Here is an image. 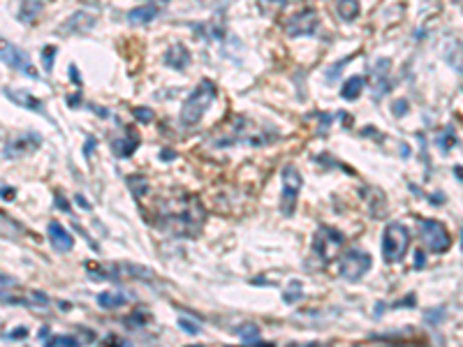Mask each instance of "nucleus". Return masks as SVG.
Returning a JSON list of instances; mask_svg holds the SVG:
<instances>
[{
	"mask_svg": "<svg viewBox=\"0 0 463 347\" xmlns=\"http://www.w3.org/2000/svg\"><path fill=\"white\" fill-rule=\"evenodd\" d=\"M125 294L123 292H102L97 294V303L107 308V310H114V308H120V305L125 303Z\"/></svg>",
	"mask_w": 463,
	"mask_h": 347,
	"instance_id": "20",
	"label": "nucleus"
},
{
	"mask_svg": "<svg viewBox=\"0 0 463 347\" xmlns=\"http://www.w3.org/2000/svg\"><path fill=\"white\" fill-rule=\"evenodd\" d=\"M88 107H90V109H93V111H95V114H97V116H102V118H104V116H109V111H107V109H100V107H93V104H88Z\"/></svg>",
	"mask_w": 463,
	"mask_h": 347,
	"instance_id": "38",
	"label": "nucleus"
},
{
	"mask_svg": "<svg viewBox=\"0 0 463 347\" xmlns=\"http://www.w3.org/2000/svg\"><path fill=\"white\" fill-rule=\"evenodd\" d=\"M127 186L132 188V192H134V197H141V195H144L146 192V181H144V176H130V179H127Z\"/></svg>",
	"mask_w": 463,
	"mask_h": 347,
	"instance_id": "22",
	"label": "nucleus"
},
{
	"mask_svg": "<svg viewBox=\"0 0 463 347\" xmlns=\"http://www.w3.org/2000/svg\"><path fill=\"white\" fill-rule=\"evenodd\" d=\"M95 144H97L95 139H93V137H88V144H86V150H84V155H86V157H88V155H90V150L95 148Z\"/></svg>",
	"mask_w": 463,
	"mask_h": 347,
	"instance_id": "36",
	"label": "nucleus"
},
{
	"mask_svg": "<svg viewBox=\"0 0 463 347\" xmlns=\"http://www.w3.org/2000/svg\"><path fill=\"white\" fill-rule=\"evenodd\" d=\"M419 239L424 241V246L431 252H445L451 246V236L447 234L445 225L438 220H419Z\"/></svg>",
	"mask_w": 463,
	"mask_h": 347,
	"instance_id": "5",
	"label": "nucleus"
},
{
	"mask_svg": "<svg viewBox=\"0 0 463 347\" xmlns=\"http://www.w3.org/2000/svg\"><path fill=\"white\" fill-rule=\"evenodd\" d=\"M236 335L241 338V342H246V345H264L262 338H259V326L255 324H243L236 329Z\"/></svg>",
	"mask_w": 463,
	"mask_h": 347,
	"instance_id": "19",
	"label": "nucleus"
},
{
	"mask_svg": "<svg viewBox=\"0 0 463 347\" xmlns=\"http://www.w3.org/2000/svg\"><path fill=\"white\" fill-rule=\"evenodd\" d=\"M3 199H5V202L14 199V190H12V188H3Z\"/></svg>",
	"mask_w": 463,
	"mask_h": 347,
	"instance_id": "37",
	"label": "nucleus"
},
{
	"mask_svg": "<svg viewBox=\"0 0 463 347\" xmlns=\"http://www.w3.org/2000/svg\"><path fill=\"white\" fill-rule=\"evenodd\" d=\"M158 17V5H141V7H134L132 12L127 14V21L132 26H144L148 21Z\"/></svg>",
	"mask_w": 463,
	"mask_h": 347,
	"instance_id": "16",
	"label": "nucleus"
},
{
	"mask_svg": "<svg viewBox=\"0 0 463 347\" xmlns=\"http://www.w3.org/2000/svg\"><path fill=\"white\" fill-rule=\"evenodd\" d=\"M49 241H51V246H54L58 252H70L74 248L72 234L67 232V229L63 227L58 220L49 222Z\"/></svg>",
	"mask_w": 463,
	"mask_h": 347,
	"instance_id": "11",
	"label": "nucleus"
},
{
	"mask_svg": "<svg viewBox=\"0 0 463 347\" xmlns=\"http://www.w3.org/2000/svg\"><path fill=\"white\" fill-rule=\"evenodd\" d=\"M338 10H341V19L352 21V19H357V14H359V3H357V0H341V3H338Z\"/></svg>",
	"mask_w": 463,
	"mask_h": 347,
	"instance_id": "21",
	"label": "nucleus"
},
{
	"mask_svg": "<svg viewBox=\"0 0 463 347\" xmlns=\"http://www.w3.org/2000/svg\"><path fill=\"white\" fill-rule=\"evenodd\" d=\"M364 86H366V79L364 77H350L348 81L343 84V88H341V95H343V100H357V97L361 95V90H364Z\"/></svg>",
	"mask_w": 463,
	"mask_h": 347,
	"instance_id": "17",
	"label": "nucleus"
},
{
	"mask_svg": "<svg viewBox=\"0 0 463 347\" xmlns=\"http://www.w3.org/2000/svg\"><path fill=\"white\" fill-rule=\"evenodd\" d=\"M137 146H139V134L132 130V127H130L125 137L116 139V141H114V153H116V155H120V157H127V155H132Z\"/></svg>",
	"mask_w": 463,
	"mask_h": 347,
	"instance_id": "15",
	"label": "nucleus"
},
{
	"mask_svg": "<svg viewBox=\"0 0 463 347\" xmlns=\"http://www.w3.org/2000/svg\"><path fill=\"white\" fill-rule=\"evenodd\" d=\"M40 338H42V340H44V338H49V326H44V329L40 331Z\"/></svg>",
	"mask_w": 463,
	"mask_h": 347,
	"instance_id": "40",
	"label": "nucleus"
},
{
	"mask_svg": "<svg viewBox=\"0 0 463 347\" xmlns=\"http://www.w3.org/2000/svg\"><path fill=\"white\" fill-rule=\"evenodd\" d=\"M132 114H134V118H137L139 123H150V120L156 118V114H153L148 107H137Z\"/></svg>",
	"mask_w": 463,
	"mask_h": 347,
	"instance_id": "27",
	"label": "nucleus"
},
{
	"mask_svg": "<svg viewBox=\"0 0 463 347\" xmlns=\"http://www.w3.org/2000/svg\"><path fill=\"white\" fill-rule=\"evenodd\" d=\"M77 204L79 206H81V209H86V211H90V204H88V199H84V195H77Z\"/></svg>",
	"mask_w": 463,
	"mask_h": 347,
	"instance_id": "35",
	"label": "nucleus"
},
{
	"mask_svg": "<svg viewBox=\"0 0 463 347\" xmlns=\"http://www.w3.org/2000/svg\"><path fill=\"white\" fill-rule=\"evenodd\" d=\"M408 246L410 232L398 222H389L382 232V257H385V262H401L403 255L408 252Z\"/></svg>",
	"mask_w": 463,
	"mask_h": 347,
	"instance_id": "3",
	"label": "nucleus"
},
{
	"mask_svg": "<svg viewBox=\"0 0 463 347\" xmlns=\"http://www.w3.org/2000/svg\"><path fill=\"white\" fill-rule=\"evenodd\" d=\"M424 264H426V257H424V252L417 250V255H415V266H417V269H421Z\"/></svg>",
	"mask_w": 463,
	"mask_h": 347,
	"instance_id": "33",
	"label": "nucleus"
},
{
	"mask_svg": "<svg viewBox=\"0 0 463 347\" xmlns=\"http://www.w3.org/2000/svg\"><path fill=\"white\" fill-rule=\"evenodd\" d=\"M42 7H44V0H24L21 12H19V19H21L24 24H33V21L40 17Z\"/></svg>",
	"mask_w": 463,
	"mask_h": 347,
	"instance_id": "18",
	"label": "nucleus"
},
{
	"mask_svg": "<svg viewBox=\"0 0 463 347\" xmlns=\"http://www.w3.org/2000/svg\"><path fill=\"white\" fill-rule=\"evenodd\" d=\"M26 335H28V329H26V326H21V329H14V331H10V333H5L3 335V338H10V340H19V338H26Z\"/></svg>",
	"mask_w": 463,
	"mask_h": 347,
	"instance_id": "30",
	"label": "nucleus"
},
{
	"mask_svg": "<svg viewBox=\"0 0 463 347\" xmlns=\"http://www.w3.org/2000/svg\"><path fill=\"white\" fill-rule=\"evenodd\" d=\"M160 225L176 236H197L204 225V209L195 197H188L179 204H172V209L163 213Z\"/></svg>",
	"mask_w": 463,
	"mask_h": 347,
	"instance_id": "1",
	"label": "nucleus"
},
{
	"mask_svg": "<svg viewBox=\"0 0 463 347\" xmlns=\"http://www.w3.org/2000/svg\"><path fill=\"white\" fill-rule=\"evenodd\" d=\"M54 56H56V47H44L42 63H44V67H47V72H51V70H54Z\"/></svg>",
	"mask_w": 463,
	"mask_h": 347,
	"instance_id": "28",
	"label": "nucleus"
},
{
	"mask_svg": "<svg viewBox=\"0 0 463 347\" xmlns=\"http://www.w3.org/2000/svg\"><path fill=\"white\" fill-rule=\"evenodd\" d=\"M389 60L387 58H382V60H378L375 63V67H373V77H375V90H373V97L378 100V97H382L389 90V81H387V74H389Z\"/></svg>",
	"mask_w": 463,
	"mask_h": 347,
	"instance_id": "13",
	"label": "nucleus"
},
{
	"mask_svg": "<svg viewBox=\"0 0 463 347\" xmlns=\"http://www.w3.org/2000/svg\"><path fill=\"white\" fill-rule=\"evenodd\" d=\"M442 315H445V310H442V308H440V310L438 312H435V310H431V312H426V322L428 324H438L440 322V319H442Z\"/></svg>",
	"mask_w": 463,
	"mask_h": 347,
	"instance_id": "31",
	"label": "nucleus"
},
{
	"mask_svg": "<svg viewBox=\"0 0 463 347\" xmlns=\"http://www.w3.org/2000/svg\"><path fill=\"white\" fill-rule=\"evenodd\" d=\"M3 93H5L7 100H12L14 104H19V107L30 109V111H37V114L47 116V109L42 107V102L37 100V97L28 95V93H24V90H12V88H3Z\"/></svg>",
	"mask_w": 463,
	"mask_h": 347,
	"instance_id": "12",
	"label": "nucleus"
},
{
	"mask_svg": "<svg viewBox=\"0 0 463 347\" xmlns=\"http://www.w3.org/2000/svg\"><path fill=\"white\" fill-rule=\"evenodd\" d=\"M165 63L174 70H186L188 63H190V51H188L183 44H176L165 54Z\"/></svg>",
	"mask_w": 463,
	"mask_h": 347,
	"instance_id": "14",
	"label": "nucleus"
},
{
	"mask_svg": "<svg viewBox=\"0 0 463 347\" xmlns=\"http://www.w3.org/2000/svg\"><path fill=\"white\" fill-rule=\"evenodd\" d=\"M350 60H352V58L338 60L336 65H331V67H329V70H327V72H325V79H327V81H336V79H338V74L343 72V70H345V65H348Z\"/></svg>",
	"mask_w": 463,
	"mask_h": 347,
	"instance_id": "23",
	"label": "nucleus"
},
{
	"mask_svg": "<svg viewBox=\"0 0 463 347\" xmlns=\"http://www.w3.org/2000/svg\"><path fill=\"white\" fill-rule=\"evenodd\" d=\"M301 294H303V292H301V282H299V280H292L289 289L283 294V299L287 301V303H294L296 299H301Z\"/></svg>",
	"mask_w": 463,
	"mask_h": 347,
	"instance_id": "26",
	"label": "nucleus"
},
{
	"mask_svg": "<svg viewBox=\"0 0 463 347\" xmlns=\"http://www.w3.org/2000/svg\"><path fill=\"white\" fill-rule=\"evenodd\" d=\"M179 326L186 331V333H190V335H197V333H199V326H197V324L190 322V319H186V317H181V319H179Z\"/></svg>",
	"mask_w": 463,
	"mask_h": 347,
	"instance_id": "29",
	"label": "nucleus"
},
{
	"mask_svg": "<svg viewBox=\"0 0 463 347\" xmlns=\"http://www.w3.org/2000/svg\"><path fill=\"white\" fill-rule=\"evenodd\" d=\"M70 102H72V107H77V102H79V95H72V97H70Z\"/></svg>",
	"mask_w": 463,
	"mask_h": 347,
	"instance_id": "42",
	"label": "nucleus"
},
{
	"mask_svg": "<svg viewBox=\"0 0 463 347\" xmlns=\"http://www.w3.org/2000/svg\"><path fill=\"white\" fill-rule=\"evenodd\" d=\"M216 93H218L216 84L209 81V79H204V81L195 88L193 95L183 102V109H181V125L183 127L197 125L199 120H202V116H204L206 111H209V107L213 104Z\"/></svg>",
	"mask_w": 463,
	"mask_h": 347,
	"instance_id": "2",
	"label": "nucleus"
},
{
	"mask_svg": "<svg viewBox=\"0 0 463 347\" xmlns=\"http://www.w3.org/2000/svg\"><path fill=\"white\" fill-rule=\"evenodd\" d=\"M371 266H373V257H371L366 250L352 248V250H348L343 257H341V275L350 282L361 280V278L371 271Z\"/></svg>",
	"mask_w": 463,
	"mask_h": 347,
	"instance_id": "4",
	"label": "nucleus"
},
{
	"mask_svg": "<svg viewBox=\"0 0 463 347\" xmlns=\"http://www.w3.org/2000/svg\"><path fill=\"white\" fill-rule=\"evenodd\" d=\"M301 173L294 164H287L283 169V199H280V213L283 216H292L301 192Z\"/></svg>",
	"mask_w": 463,
	"mask_h": 347,
	"instance_id": "6",
	"label": "nucleus"
},
{
	"mask_svg": "<svg viewBox=\"0 0 463 347\" xmlns=\"http://www.w3.org/2000/svg\"><path fill=\"white\" fill-rule=\"evenodd\" d=\"M56 206H58V209H63L65 213H70V204H67L63 197H56Z\"/></svg>",
	"mask_w": 463,
	"mask_h": 347,
	"instance_id": "34",
	"label": "nucleus"
},
{
	"mask_svg": "<svg viewBox=\"0 0 463 347\" xmlns=\"http://www.w3.org/2000/svg\"><path fill=\"white\" fill-rule=\"evenodd\" d=\"M345 236L336 229H329V227H320L318 234H315V241H313V250L318 257L322 259H329V243H336V246H343Z\"/></svg>",
	"mask_w": 463,
	"mask_h": 347,
	"instance_id": "10",
	"label": "nucleus"
},
{
	"mask_svg": "<svg viewBox=\"0 0 463 347\" xmlns=\"http://www.w3.org/2000/svg\"><path fill=\"white\" fill-rule=\"evenodd\" d=\"M70 77H72L74 84H79V74H77V67L74 65H70Z\"/></svg>",
	"mask_w": 463,
	"mask_h": 347,
	"instance_id": "39",
	"label": "nucleus"
},
{
	"mask_svg": "<svg viewBox=\"0 0 463 347\" xmlns=\"http://www.w3.org/2000/svg\"><path fill=\"white\" fill-rule=\"evenodd\" d=\"M40 134H33V132H24L19 137L7 139L5 146H3V157L5 160H14V157H21L26 153H33V150L40 146Z\"/></svg>",
	"mask_w": 463,
	"mask_h": 347,
	"instance_id": "7",
	"label": "nucleus"
},
{
	"mask_svg": "<svg viewBox=\"0 0 463 347\" xmlns=\"http://www.w3.org/2000/svg\"><path fill=\"white\" fill-rule=\"evenodd\" d=\"M405 111H408V102H405V100H398L396 104H394V114H396V116H403Z\"/></svg>",
	"mask_w": 463,
	"mask_h": 347,
	"instance_id": "32",
	"label": "nucleus"
},
{
	"mask_svg": "<svg viewBox=\"0 0 463 347\" xmlns=\"http://www.w3.org/2000/svg\"><path fill=\"white\" fill-rule=\"evenodd\" d=\"M163 157H167L169 160V157H174V153H172V150H163Z\"/></svg>",
	"mask_w": 463,
	"mask_h": 347,
	"instance_id": "41",
	"label": "nucleus"
},
{
	"mask_svg": "<svg viewBox=\"0 0 463 347\" xmlns=\"http://www.w3.org/2000/svg\"><path fill=\"white\" fill-rule=\"evenodd\" d=\"M3 63H5L7 67H14V70L28 74V77H33V79L37 77L35 67H33V63L28 60V54L21 51V49H17L14 44L3 42Z\"/></svg>",
	"mask_w": 463,
	"mask_h": 347,
	"instance_id": "8",
	"label": "nucleus"
},
{
	"mask_svg": "<svg viewBox=\"0 0 463 347\" xmlns=\"http://www.w3.org/2000/svg\"><path fill=\"white\" fill-rule=\"evenodd\" d=\"M47 345H51V347H60V345L77 347V345H79V340L74 338V335H54L51 340H47Z\"/></svg>",
	"mask_w": 463,
	"mask_h": 347,
	"instance_id": "24",
	"label": "nucleus"
},
{
	"mask_svg": "<svg viewBox=\"0 0 463 347\" xmlns=\"http://www.w3.org/2000/svg\"><path fill=\"white\" fill-rule=\"evenodd\" d=\"M315 28H318V14L313 10H303L287 21L289 35H313Z\"/></svg>",
	"mask_w": 463,
	"mask_h": 347,
	"instance_id": "9",
	"label": "nucleus"
},
{
	"mask_svg": "<svg viewBox=\"0 0 463 347\" xmlns=\"http://www.w3.org/2000/svg\"><path fill=\"white\" fill-rule=\"evenodd\" d=\"M438 146L442 150H449L451 146H456V134H454V130H451V127H447L445 134L438 139Z\"/></svg>",
	"mask_w": 463,
	"mask_h": 347,
	"instance_id": "25",
	"label": "nucleus"
}]
</instances>
